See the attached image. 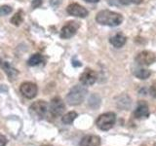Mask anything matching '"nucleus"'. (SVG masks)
<instances>
[{
	"instance_id": "nucleus-24",
	"label": "nucleus",
	"mask_w": 156,
	"mask_h": 146,
	"mask_svg": "<svg viewBox=\"0 0 156 146\" xmlns=\"http://www.w3.org/2000/svg\"><path fill=\"white\" fill-rule=\"evenodd\" d=\"M7 144V139L4 135L0 134V146H6Z\"/></svg>"
},
{
	"instance_id": "nucleus-2",
	"label": "nucleus",
	"mask_w": 156,
	"mask_h": 146,
	"mask_svg": "<svg viewBox=\"0 0 156 146\" xmlns=\"http://www.w3.org/2000/svg\"><path fill=\"white\" fill-rule=\"evenodd\" d=\"M88 94V90L84 85H76L69 91L66 96V101L69 105H79Z\"/></svg>"
},
{
	"instance_id": "nucleus-11",
	"label": "nucleus",
	"mask_w": 156,
	"mask_h": 146,
	"mask_svg": "<svg viewBox=\"0 0 156 146\" xmlns=\"http://www.w3.org/2000/svg\"><path fill=\"white\" fill-rule=\"evenodd\" d=\"M134 116L136 119H146L149 116V109L144 101H140L134 111Z\"/></svg>"
},
{
	"instance_id": "nucleus-13",
	"label": "nucleus",
	"mask_w": 156,
	"mask_h": 146,
	"mask_svg": "<svg viewBox=\"0 0 156 146\" xmlns=\"http://www.w3.org/2000/svg\"><path fill=\"white\" fill-rule=\"evenodd\" d=\"M126 41H127V38L126 36L124 35L123 33H121V32H118V33H116L114 34L113 36H111L109 38V42L112 46H113L114 48H117V49H119V48H122L123 47L125 44H126Z\"/></svg>"
},
{
	"instance_id": "nucleus-23",
	"label": "nucleus",
	"mask_w": 156,
	"mask_h": 146,
	"mask_svg": "<svg viewBox=\"0 0 156 146\" xmlns=\"http://www.w3.org/2000/svg\"><path fill=\"white\" fill-rule=\"evenodd\" d=\"M150 94L152 96L156 97V81L152 84V86H151L150 88Z\"/></svg>"
},
{
	"instance_id": "nucleus-10",
	"label": "nucleus",
	"mask_w": 156,
	"mask_h": 146,
	"mask_svg": "<svg viewBox=\"0 0 156 146\" xmlns=\"http://www.w3.org/2000/svg\"><path fill=\"white\" fill-rule=\"evenodd\" d=\"M66 12L70 16L77 17V18H86L88 16L87 9L77 3H72L70 5H68L66 8Z\"/></svg>"
},
{
	"instance_id": "nucleus-27",
	"label": "nucleus",
	"mask_w": 156,
	"mask_h": 146,
	"mask_svg": "<svg viewBox=\"0 0 156 146\" xmlns=\"http://www.w3.org/2000/svg\"><path fill=\"white\" fill-rule=\"evenodd\" d=\"M84 1H86L88 3H98L100 0H84Z\"/></svg>"
},
{
	"instance_id": "nucleus-20",
	"label": "nucleus",
	"mask_w": 156,
	"mask_h": 146,
	"mask_svg": "<svg viewBox=\"0 0 156 146\" xmlns=\"http://www.w3.org/2000/svg\"><path fill=\"white\" fill-rule=\"evenodd\" d=\"M101 104V97L98 95H92L89 99V105L92 107V108H98Z\"/></svg>"
},
{
	"instance_id": "nucleus-15",
	"label": "nucleus",
	"mask_w": 156,
	"mask_h": 146,
	"mask_svg": "<svg viewBox=\"0 0 156 146\" xmlns=\"http://www.w3.org/2000/svg\"><path fill=\"white\" fill-rule=\"evenodd\" d=\"M134 74L136 78H139L140 80H145L148 79L151 75V71L149 69H146V68H139V69H136Z\"/></svg>"
},
{
	"instance_id": "nucleus-4",
	"label": "nucleus",
	"mask_w": 156,
	"mask_h": 146,
	"mask_svg": "<svg viewBox=\"0 0 156 146\" xmlns=\"http://www.w3.org/2000/svg\"><path fill=\"white\" fill-rule=\"evenodd\" d=\"M116 121V115L113 112H107V113L101 114L97 119L96 125L101 130H109L114 126Z\"/></svg>"
},
{
	"instance_id": "nucleus-16",
	"label": "nucleus",
	"mask_w": 156,
	"mask_h": 146,
	"mask_svg": "<svg viewBox=\"0 0 156 146\" xmlns=\"http://www.w3.org/2000/svg\"><path fill=\"white\" fill-rule=\"evenodd\" d=\"M77 118V113L75 111H70L65 114L62 118V122L66 125H70L73 123V121Z\"/></svg>"
},
{
	"instance_id": "nucleus-1",
	"label": "nucleus",
	"mask_w": 156,
	"mask_h": 146,
	"mask_svg": "<svg viewBox=\"0 0 156 146\" xmlns=\"http://www.w3.org/2000/svg\"><path fill=\"white\" fill-rule=\"evenodd\" d=\"M96 22L101 26H118L123 22L122 15L116 12H112L109 10H101L96 16Z\"/></svg>"
},
{
	"instance_id": "nucleus-7",
	"label": "nucleus",
	"mask_w": 156,
	"mask_h": 146,
	"mask_svg": "<svg viewBox=\"0 0 156 146\" xmlns=\"http://www.w3.org/2000/svg\"><path fill=\"white\" fill-rule=\"evenodd\" d=\"M66 106L61 97H54L49 104V112L53 117H58L65 112Z\"/></svg>"
},
{
	"instance_id": "nucleus-19",
	"label": "nucleus",
	"mask_w": 156,
	"mask_h": 146,
	"mask_svg": "<svg viewBox=\"0 0 156 146\" xmlns=\"http://www.w3.org/2000/svg\"><path fill=\"white\" fill-rule=\"evenodd\" d=\"M23 22V13L22 10H20L18 13H16L14 16L11 18V23H13L14 26H20Z\"/></svg>"
},
{
	"instance_id": "nucleus-9",
	"label": "nucleus",
	"mask_w": 156,
	"mask_h": 146,
	"mask_svg": "<svg viewBox=\"0 0 156 146\" xmlns=\"http://www.w3.org/2000/svg\"><path fill=\"white\" fill-rule=\"evenodd\" d=\"M97 78H98L97 73L94 70L90 69V68H86L80 75L79 81L81 84L84 86H91V85H94L96 83Z\"/></svg>"
},
{
	"instance_id": "nucleus-26",
	"label": "nucleus",
	"mask_w": 156,
	"mask_h": 146,
	"mask_svg": "<svg viewBox=\"0 0 156 146\" xmlns=\"http://www.w3.org/2000/svg\"><path fill=\"white\" fill-rule=\"evenodd\" d=\"M51 5L53 7H57V6H58V5L61 4V2H62V0H51Z\"/></svg>"
},
{
	"instance_id": "nucleus-17",
	"label": "nucleus",
	"mask_w": 156,
	"mask_h": 146,
	"mask_svg": "<svg viewBox=\"0 0 156 146\" xmlns=\"http://www.w3.org/2000/svg\"><path fill=\"white\" fill-rule=\"evenodd\" d=\"M42 61H43L42 55H40V54H34V55H32L30 57L28 58L27 64L29 66H36L38 64H40Z\"/></svg>"
},
{
	"instance_id": "nucleus-6",
	"label": "nucleus",
	"mask_w": 156,
	"mask_h": 146,
	"mask_svg": "<svg viewBox=\"0 0 156 146\" xmlns=\"http://www.w3.org/2000/svg\"><path fill=\"white\" fill-rule=\"evenodd\" d=\"M80 27V24L78 22H68L66 23V24L62 26V28L61 29V33H60V36L62 39H69L72 36H74L78 28Z\"/></svg>"
},
{
	"instance_id": "nucleus-14",
	"label": "nucleus",
	"mask_w": 156,
	"mask_h": 146,
	"mask_svg": "<svg viewBox=\"0 0 156 146\" xmlns=\"http://www.w3.org/2000/svg\"><path fill=\"white\" fill-rule=\"evenodd\" d=\"M101 138L98 135H86L80 141V146H100Z\"/></svg>"
},
{
	"instance_id": "nucleus-21",
	"label": "nucleus",
	"mask_w": 156,
	"mask_h": 146,
	"mask_svg": "<svg viewBox=\"0 0 156 146\" xmlns=\"http://www.w3.org/2000/svg\"><path fill=\"white\" fill-rule=\"evenodd\" d=\"M121 5H130V4H140L144 0H116Z\"/></svg>"
},
{
	"instance_id": "nucleus-5",
	"label": "nucleus",
	"mask_w": 156,
	"mask_h": 146,
	"mask_svg": "<svg viewBox=\"0 0 156 146\" xmlns=\"http://www.w3.org/2000/svg\"><path fill=\"white\" fill-rule=\"evenodd\" d=\"M136 62L141 66H148L156 62V54L150 51H143L136 57Z\"/></svg>"
},
{
	"instance_id": "nucleus-18",
	"label": "nucleus",
	"mask_w": 156,
	"mask_h": 146,
	"mask_svg": "<svg viewBox=\"0 0 156 146\" xmlns=\"http://www.w3.org/2000/svg\"><path fill=\"white\" fill-rule=\"evenodd\" d=\"M117 105H118L119 108L122 109H128L129 106L131 105V99H129L127 96H120L118 101H117Z\"/></svg>"
},
{
	"instance_id": "nucleus-12",
	"label": "nucleus",
	"mask_w": 156,
	"mask_h": 146,
	"mask_svg": "<svg viewBox=\"0 0 156 146\" xmlns=\"http://www.w3.org/2000/svg\"><path fill=\"white\" fill-rule=\"evenodd\" d=\"M0 67L4 70V72L6 73L9 80H15L19 75V71L15 67H13L8 61H5L0 58Z\"/></svg>"
},
{
	"instance_id": "nucleus-22",
	"label": "nucleus",
	"mask_w": 156,
	"mask_h": 146,
	"mask_svg": "<svg viewBox=\"0 0 156 146\" xmlns=\"http://www.w3.org/2000/svg\"><path fill=\"white\" fill-rule=\"evenodd\" d=\"M12 12V7L8 6V5H3V6L0 7V15L5 16V15H8Z\"/></svg>"
},
{
	"instance_id": "nucleus-3",
	"label": "nucleus",
	"mask_w": 156,
	"mask_h": 146,
	"mask_svg": "<svg viewBox=\"0 0 156 146\" xmlns=\"http://www.w3.org/2000/svg\"><path fill=\"white\" fill-rule=\"evenodd\" d=\"M49 110V105L46 101L44 100H37L29 106V114L33 118L41 120L46 116Z\"/></svg>"
},
{
	"instance_id": "nucleus-8",
	"label": "nucleus",
	"mask_w": 156,
	"mask_h": 146,
	"mask_svg": "<svg viewBox=\"0 0 156 146\" xmlns=\"http://www.w3.org/2000/svg\"><path fill=\"white\" fill-rule=\"evenodd\" d=\"M20 91H21L23 96H26L27 99H31L36 96L38 88L32 82H23L21 85V87H20Z\"/></svg>"
},
{
	"instance_id": "nucleus-25",
	"label": "nucleus",
	"mask_w": 156,
	"mask_h": 146,
	"mask_svg": "<svg viewBox=\"0 0 156 146\" xmlns=\"http://www.w3.org/2000/svg\"><path fill=\"white\" fill-rule=\"evenodd\" d=\"M41 4H42V0H33V1H32V7H34V8L39 7Z\"/></svg>"
}]
</instances>
